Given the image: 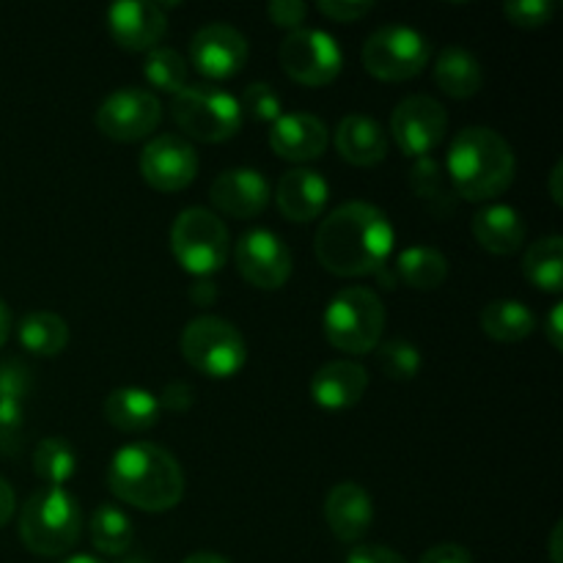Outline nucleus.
<instances>
[{
  "label": "nucleus",
  "mask_w": 563,
  "mask_h": 563,
  "mask_svg": "<svg viewBox=\"0 0 563 563\" xmlns=\"http://www.w3.org/2000/svg\"><path fill=\"white\" fill-rule=\"evenodd\" d=\"M143 181L159 192H179L198 176V152L185 135L159 132L148 137L137 159Z\"/></svg>",
  "instance_id": "ddd939ff"
},
{
  "label": "nucleus",
  "mask_w": 563,
  "mask_h": 563,
  "mask_svg": "<svg viewBox=\"0 0 563 563\" xmlns=\"http://www.w3.org/2000/svg\"><path fill=\"white\" fill-rule=\"evenodd\" d=\"M335 152L352 165H377L388 154V135L374 115L346 113L333 132Z\"/></svg>",
  "instance_id": "5701e85b"
},
{
  "label": "nucleus",
  "mask_w": 563,
  "mask_h": 563,
  "mask_svg": "<svg viewBox=\"0 0 563 563\" xmlns=\"http://www.w3.org/2000/svg\"><path fill=\"white\" fill-rule=\"evenodd\" d=\"M267 14L273 20V25L289 27V31H297L302 27L308 16V5L302 0H269Z\"/></svg>",
  "instance_id": "ea45409f"
},
{
  "label": "nucleus",
  "mask_w": 563,
  "mask_h": 563,
  "mask_svg": "<svg viewBox=\"0 0 563 563\" xmlns=\"http://www.w3.org/2000/svg\"><path fill=\"white\" fill-rule=\"evenodd\" d=\"M324 522L341 542H361L374 522V500L357 482H341L324 498Z\"/></svg>",
  "instance_id": "aec40b11"
},
{
  "label": "nucleus",
  "mask_w": 563,
  "mask_h": 563,
  "mask_svg": "<svg viewBox=\"0 0 563 563\" xmlns=\"http://www.w3.org/2000/svg\"><path fill=\"white\" fill-rule=\"evenodd\" d=\"M429 58H432V42L427 33L405 22H388L377 27L361 49V60L368 75L388 82L418 77L427 69Z\"/></svg>",
  "instance_id": "1a4fd4ad"
},
{
  "label": "nucleus",
  "mask_w": 563,
  "mask_h": 563,
  "mask_svg": "<svg viewBox=\"0 0 563 563\" xmlns=\"http://www.w3.org/2000/svg\"><path fill=\"white\" fill-rule=\"evenodd\" d=\"M236 99H240L242 115H251V119L256 121H267V124H273V121L284 113V104H280L278 91L264 80L251 82V86L242 91V97Z\"/></svg>",
  "instance_id": "f704fd0d"
},
{
  "label": "nucleus",
  "mask_w": 563,
  "mask_h": 563,
  "mask_svg": "<svg viewBox=\"0 0 563 563\" xmlns=\"http://www.w3.org/2000/svg\"><path fill=\"white\" fill-rule=\"evenodd\" d=\"M478 324L493 341L517 344V341H526L537 330V313L526 302L504 297V300H493L482 308Z\"/></svg>",
  "instance_id": "a878e982"
},
{
  "label": "nucleus",
  "mask_w": 563,
  "mask_h": 563,
  "mask_svg": "<svg viewBox=\"0 0 563 563\" xmlns=\"http://www.w3.org/2000/svg\"><path fill=\"white\" fill-rule=\"evenodd\" d=\"M33 388L31 368L16 357L0 363V401H20L25 405L27 394Z\"/></svg>",
  "instance_id": "4c0bfd02"
},
{
  "label": "nucleus",
  "mask_w": 563,
  "mask_h": 563,
  "mask_svg": "<svg viewBox=\"0 0 563 563\" xmlns=\"http://www.w3.org/2000/svg\"><path fill=\"white\" fill-rule=\"evenodd\" d=\"M190 300L201 308L212 306V302L218 300V286H214L209 278H198L196 284L190 286Z\"/></svg>",
  "instance_id": "a18cd8bd"
},
{
  "label": "nucleus",
  "mask_w": 563,
  "mask_h": 563,
  "mask_svg": "<svg viewBox=\"0 0 563 563\" xmlns=\"http://www.w3.org/2000/svg\"><path fill=\"white\" fill-rule=\"evenodd\" d=\"M396 231L388 214L368 201H346L324 214L313 234V253L341 278L374 275L394 253Z\"/></svg>",
  "instance_id": "f257e3e1"
},
{
  "label": "nucleus",
  "mask_w": 563,
  "mask_h": 563,
  "mask_svg": "<svg viewBox=\"0 0 563 563\" xmlns=\"http://www.w3.org/2000/svg\"><path fill=\"white\" fill-rule=\"evenodd\" d=\"M317 11L333 22H357L372 14L374 3L372 0H319Z\"/></svg>",
  "instance_id": "58836bf2"
},
{
  "label": "nucleus",
  "mask_w": 563,
  "mask_h": 563,
  "mask_svg": "<svg viewBox=\"0 0 563 563\" xmlns=\"http://www.w3.org/2000/svg\"><path fill=\"white\" fill-rule=\"evenodd\" d=\"M399 284L418 291H434L449 278V258L443 251L432 245H412L399 253L394 264Z\"/></svg>",
  "instance_id": "bb28decb"
},
{
  "label": "nucleus",
  "mask_w": 563,
  "mask_h": 563,
  "mask_svg": "<svg viewBox=\"0 0 563 563\" xmlns=\"http://www.w3.org/2000/svg\"><path fill=\"white\" fill-rule=\"evenodd\" d=\"M157 399L159 407H168L170 412H185L190 410L192 401H196V388H192L190 383H185V379H170Z\"/></svg>",
  "instance_id": "a19ab883"
},
{
  "label": "nucleus",
  "mask_w": 563,
  "mask_h": 563,
  "mask_svg": "<svg viewBox=\"0 0 563 563\" xmlns=\"http://www.w3.org/2000/svg\"><path fill=\"white\" fill-rule=\"evenodd\" d=\"M278 60L291 80L311 88L328 86L344 69V53L333 33L308 25L286 33L278 47Z\"/></svg>",
  "instance_id": "9d476101"
},
{
  "label": "nucleus",
  "mask_w": 563,
  "mask_h": 563,
  "mask_svg": "<svg viewBox=\"0 0 563 563\" xmlns=\"http://www.w3.org/2000/svg\"><path fill=\"white\" fill-rule=\"evenodd\" d=\"M410 187L434 214L454 212V192L445 179L443 165L434 157H418L410 165Z\"/></svg>",
  "instance_id": "7c9ffc66"
},
{
  "label": "nucleus",
  "mask_w": 563,
  "mask_h": 563,
  "mask_svg": "<svg viewBox=\"0 0 563 563\" xmlns=\"http://www.w3.org/2000/svg\"><path fill=\"white\" fill-rule=\"evenodd\" d=\"M143 77H146L148 86L157 88V91L176 93L187 86L190 64H187V58L179 49L168 47V44H157V47L148 49L146 58H143Z\"/></svg>",
  "instance_id": "473e14b6"
},
{
  "label": "nucleus",
  "mask_w": 563,
  "mask_h": 563,
  "mask_svg": "<svg viewBox=\"0 0 563 563\" xmlns=\"http://www.w3.org/2000/svg\"><path fill=\"white\" fill-rule=\"evenodd\" d=\"M247 38L229 22H207L190 38V64L209 80H229L247 64Z\"/></svg>",
  "instance_id": "2eb2a0df"
},
{
  "label": "nucleus",
  "mask_w": 563,
  "mask_h": 563,
  "mask_svg": "<svg viewBox=\"0 0 563 563\" xmlns=\"http://www.w3.org/2000/svg\"><path fill=\"white\" fill-rule=\"evenodd\" d=\"M25 438V405L0 401V454H16Z\"/></svg>",
  "instance_id": "e433bc0d"
},
{
  "label": "nucleus",
  "mask_w": 563,
  "mask_h": 563,
  "mask_svg": "<svg viewBox=\"0 0 563 563\" xmlns=\"http://www.w3.org/2000/svg\"><path fill=\"white\" fill-rule=\"evenodd\" d=\"M9 335H11V311H9V306L0 300V346L9 341Z\"/></svg>",
  "instance_id": "3c124183"
},
{
  "label": "nucleus",
  "mask_w": 563,
  "mask_h": 563,
  "mask_svg": "<svg viewBox=\"0 0 563 563\" xmlns=\"http://www.w3.org/2000/svg\"><path fill=\"white\" fill-rule=\"evenodd\" d=\"M377 363L390 379H399V383H407V379H416L418 372L423 366V355L412 341L407 339H388L379 341L377 350Z\"/></svg>",
  "instance_id": "72a5a7b5"
},
{
  "label": "nucleus",
  "mask_w": 563,
  "mask_h": 563,
  "mask_svg": "<svg viewBox=\"0 0 563 563\" xmlns=\"http://www.w3.org/2000/svg\"><path fill=\"white\" fill-rule=\"evenodd\" d=\"M330 143V130L319 115L306 110L280 113L269 126V148L291 163H311L324 154Z\"/></svg>",
  "instance_id": "a211bd4d"
},
{
  "label": "nucleus",
  "mask_w": 563,
  "mask_h": 563,
  "mask_svg": "<svg viewBox=\"0 0 563 563\" xmlns=\"http://www.w3.org/2000/svg\"><path fill=\"white\" fill-rule=\"evenodd\" d=\"M517 159L509 141L493 126H465L445 154V179L465 201H493L515 181Z\"/></svg>",
  "instance_id": "7ed1b4c3"
},
{
  "label": "nucleus",
  "mask_w": 563,
  "mask_h": 563,
  "mask_svg": "<svg viewBox=\"0 0 563 563\" xmlns=\"http://www.w3.org/2000/svg\"><path fill=\"white\" fill-rule=\"evenodd\" d=\"M418 563H476V561H473V553L465 548V544L445 542V544H434V548H429Z\"/></svg>",
  "instance_id": "79ce46f5"
},
{
  "label": "nucleus",
  "mask_w": 563,
  "mask_h": 563,
  "mask_svg": "<svg viewBox=\"0 0 563 563\" xmlns=\"http://www.w3.org/2000/svg\"><path fill=\"white\" fill-rule=\"evenodd\" d=\"M58 563H104V561L97 559V555L80 553V555H69V559H64V561H58Z\"/></svg>",
  "instance_id": "603ef678"
},
{
  "label": "nucleus",
  "mask_w": 563,
  "mask_h": 563,
  "mask_svg": "<svg viewBox=\"0 0 563 563\" xmlns=\"http://www.w3.org/2000/svg\"><path fill=\"white\" fill-rule=\"evenodd\" d=\"M368 372L355 361H330L311 377V399L324 410H350L366 396Z\"/></svg>",
  "instance_id": "412c9836"
},
{
  "label": "nucleus",
  "mask_w": 563,
  "mask_h": 563,
  "mask_svg": "<svg viewBox=\"0 0 563 563\" xmlns=\"http://www.w3.org/2000/svg\"><path fill=\"white\" fill-rule=\"evenodd\" d=\"M234 262L242 278L264 291L286 286L291 275V251L275 231L251 229L236 240Z\"/></svg>",
  "instance_id": "4468645a"
},
{
  "label": "nucleus",
  "mask_w": 563,
  "mask_h": 563,
  "mask_svg": "<svg viewBox=\"0 0 563 563\" xmlns=\"http://www.w3.org/2000/svg\"><path fill=\"white\" fill-rule=\"evenodd\" d=\"M330 201V185L319 170L313 168H289L280 174L275 187V203L280 214L291 223H311L324 212Z\"/></svg>",
  "instance_id": "6ab92c4d"
},
{
  "label": "nucleus",
  "mask_w": 563,
  "mask_h": 563,
  "mask_svg": "<svg viewBox=\"0 0 563 563\" xmlns=\"http://www.w3.org/2000/svg\"><path fill=\"white\" fill-rule=\"evenodd\" d=\"M561 174H563V163L559 159V163L553 165V170H550V198H553L555 203L561 207L563 201V192H561Z\"/></svg>",
  "instance_id": "de8ad7c7"
},
{
  "label": "nucleus",
  "mask_w": 563,
  "mask_h": 563,
  "mask_svg": "<svg viewBox=\"0 0 563 563\" xmlns=\"http://www.w3.org/2000/svg\"><path fill=\"white\" fill-rule=\"evenodd\" d=\"M561 533H563V522L559 520L553 526V533H550V561L553 563H563L561 555Z\"/></svg>",
  "instance_id": "09e8293b"
},
{
  "label": "nucleus",
  "mask_w": 563,
  "mask_h": 563,
  "mask_svg": "<svg viewBox=\"0 0 563 563\" xmlns=\"http://www.w3.org/2000/svg\"><path fill=\"white\" fill-rule=\"evenodd\" d=\"M16 339L38 357H55L69 344V324L55 311H31L16 324Z\"/></svg>",
  "instance_id": "c85d7f7f"
},
{
  "label": "nucleus",
  "mask_w": 563,
  "mask_h": 563,
  "mask_svg": "<svg viewBox=\"0 0 563 563\" xmlns=\"http://www.w3.org/2000/svg\"><path fill=\"white\" fill-rule=\"evenodd\" d=\"M449 130V110L429 93H410L390 115V135L407 157H429Z\"/></svg>",
  "instance_id": "f8f14e48"
},
{
  "label": "nucleus",
  "mask_w": 563,
  "mask_h": 563,
  "mask_svg": "<svg viewBox=\"0 0 563 563\" xmlns=\"http://www.w3.org/2000/svg\"><path fill=\"white\" fill-rule=\"evenodd\" d=\"M434 82L454 99L476 97L484 86L482 60L462 44H449L434 58Z\"/></svg>",
  "instance_id": "393cba45"
},
{
  "label": "nucleus",
  "mask_w": 563,
  "mask_h": 563,
  "mask_svg": "<svg viewBox=\"0 0 563 563\" xmlns=\"http://www.w3.org/2000/svg\"><path fill=\"white\" fill-rule=\"evenodd\" d=\"M108 27L119 47L148 53L163 42L168 31V16L163 5L154 0H119L108 9Z\"/></svg>",
  "instance_id": "f3484780"
},
{
  "label": "nucleus",
  "mask_w": 563,
  "mask_h": 563,
  "mask_svg": "<svg viewBox=\"0 0 563 563\" xmlns=\"http://www.w3.org/2000/svg\"><path fill=\"white\" fill-rule=\"evenodd\" d=\"M181 563H231L229 559H225V555H220V553H212V550H201V553H192V555H187L185 561Z\"/></svg>",
  "instance_id": "8fccbe9b"
},
{
  "label": "nucleus",
  "mask_w": 563,
  "mask_h": 563,
  "mask_svg": "<svg viewBox=\"0 0 563 563\" xmlns=\"http://www.w3.org/2000/svg\"><path fill=\"white\" fill-rule=\"evenodd\" d=\"M559 11L555 0H506L504 14L509 16V22H515L517 27H542Z\"/></svg>",
  "instance_id": "c9c22d12"
},
{
  "label": "nucleus",
  "mask_w": 563,
  "mask_h": 563,
  "mask_svg": "<svg viewBox=\"0 0 563 563\" xmlns=\"http://www.w3.org/2000/svg\"><path fill=\"white\" fill-rule=\"evenodd\" d=\"M269 198H273V187H269L267 176L256 168H245V165L220 170L209 185V201L229 218H256L267 209Z\"/></svg>",
  "instance_id": "dca6fc26"
},
{
  "label": "nucleus",
  "mask_w": 563,
  "mask_h": 563,
  "mask_svg": "<svg viewBox=\"0 0 563 563\" xmlns=\"http://www.w3.org/2000/svg\"><path fill=\"white\" fill-rule=\"evenodd\" d=\"M170 251L185 273L209 278L223 269L231 256L229 225L207 207L181 209L170 225Z\"/></svg>",
  "instance_id": "0eeeda50"
},
{
  "label": "nucleus",
  "mask_w": 563,
  "mask_h": 563,
  "mask_svg": "<svg viewBox=\"0 0 563 563\" xmlns=\"http://www.w3.org/2000/svg\"><path fill=\"white\" fill-rule=\"evenodd\" d=\"M159 399L146 388H137V385H121L113 388L102 401V416L108 418L110 427H115L119 432H146L154 423L159 421Z\"/></svg>",
  "instance_id": "b1692460"
},
{
  "label": "nucleus",
  "mask_w": 563,
  "mask_h": 563,
  "mask_svg": "<svg viewBox=\"0 0 563 563\" xmlns=\"http://www.w3.org/2000/svg\"><path fill=\"white\" fill-rule=\"evenodd\" d=\"M385 322H388V313H385L383 300L368 286H344L330 297L322 313L324 339L335 350L350 352V355H366L377 350Z\"/></svg>",
  "instance_id": "39448f33"
},
{
  "label": "nucleus",
  "mask_w": 563,
  "mask_h": 563,
  "mask_svg": "<svg viewBox=\"0 0 563 563\" xmlns=\"http://www.w3.org/2000/svg\"><path fill=\"white\" fill-rule=\"evenodd\" d=\"M473 240L495 256H511L526 245V218L509 203H487L471 220Z\"/></svg>",
  "instance_id": "4be33fe9"
},
{
  "label": "nucleus",
  "mask_w": 563,
  "mask_h": 563,
  "mask_svg": "<svg viewBox=\"0 0 563 563\" xmlns=\"http://www.w3.org/2000/svg\"><path fill=\"white\" fill-rule=\"evenodd\" d=\"M82 533V509L66 487H44L20 511V539L36 555H64Z\"/></svg>",
  "instance_id": "20e7f679"
},
{
  "label": "nucleus",
  "mask_w": 563,
  "mask_h": 563,
  "mask_svg": "<svg viewBox=\"0 0 563 563\" xmlns=\"http://www.w3.org/2000/svg\"><path fill=\"white\" fill-rule=\"evenodd\" d=\"M93 121H97V130L110 141L135 143L157 130L163 121V102L148 88H115L99 102Z\"/></svg>",
  "instance_id": "9b49d317"
},
{
  "label": "nucleus",
  "mask_w": 563,
  "mask_h": 563,
  "mask_svg": "<svg viewBox=\"0 0 563 563\" xmlns=\"http://www.w3.org/2000/svg\"><path fill=\"white\" fill-rule=\"evenodd\" d=\"M522 275L537 289L561 295L563 291V236L550 234L531 242L522 253Z\"/></svg>",
  "instance_id": "cd10ccee"
},
{
  "label": "nucleus",
  "mask_w": 563,
  "mask_h": 563,
  "mask_svg": "<svg viewBox=\"0 0 563 563\" xmlns=\"http://www.w3.org/2000/svg\"><path fill=\"white\" fill-rule=\"evenodd\" d=\"M88 533H91L93 550H99L102 555H126L135 542V526H132L130 515L115 504L97 506Z\"/></svg>",
  "instance_id": "c756f323"
},
{
  "label": "nucleus",
  "mask_w": 563,
  "mask_h": 563,
  "mask_svg": "<svg viewBox=\"0 0 563 563\" xmlns=\"http://www.w3.org/2000/svg\"><path fill=\"white\" fill-rule=\"evenodd\" d=\"M181 357L198 374L212 379H229L242 372L247 361L245 335L229 319L201 313L181 330Z\"/></svg>",
  "instance_id": "6e6552de"
},
{
  "label": "nucleus",
  "mask_w": 563,
  "mask_h": 563,
  "mask_svg": "<svg viewBox=\"0 0 563 563\" xmlns=\"http://www.w3.org/2000/svg\"><path fill=\"white\" fill-rule=\"evenodd\" d=\"M126 563H143L141 559H132V561H126Z\"/></svg>",
  "instance_id": "864d4df0"
},
{
  "label": "nucleus",
  "mask_w": 563,
  "mask_h": 563,
  "mask_svg": "<svg viewBox=\"0 0 563 563\" xmlns=\"http://www.w3.org/2000/svg\"><path fill=\"white\" fill-rule=\"evenodd\" d=\"M170 115L187 141L223 143L242 130L240 99L212 82H187L170 99Z\"/></svg>",
  "instance_id": "423d86ee"
},
{
  "label": "nucleus",
  "mask_w": 563,
  "mask_h": 563,
  "mask_svg": "<svg viewBox=\"0 0 563 563\" xmlns=\"http://www.w3.org/2000/svg\"><path fill=\"white\" fill-rule=\"evenodd\" d=\"M346 563H407L396 550L383 548V544H361V548L350 550Z\"/></svg>",
  "instance_id": "37998d69"
},
{
  "label": "nucleus",
  "mask_w": 563,
  "mask_h": 563,
  "mask_svg": "<svg viewBox=\"0 0 563 563\" xmlns=\"http://www.w3.org/2000/svg\"><path fill=\"white\" fill-rule=\"evenodd\" d=\"M563 302H555V306H550V313L548 319H544V333H548V341L553 344L555 352L563 350Z\"/></svg>",
  "instance_id": "c03bdc74"
},
{
  "label": "nucleus",
  "mask_w": 563,
  "mask_h": 563,
  "mask_svg": "<svg viewBox=\"0 0 563 563\" xmlns=\"http://www.w3.org/2000/svg\"><path fill=\"white\" fill-rule=\"evenodd\" d=\"M33 473L47 487H64L77 473V451L66 438H44L33 451Z\"/></svg>",
  "instance_id": "2f4dec72"
},
{
  "label": "nucleus",
  "mask_w": 563,
  "mask_h": 563,
  "mask_svg": "<svg viewBox=\"0 0 563 563\" xmlns=\"http://www.w3.org/2000/svg\"><path fill=\"white\" fill-rule=\"evenodd\" d=\"M14 509H16L14 487H11V484L0 476V528H3L11 517H14Z\"/></svg>",
  "instance_id": "49530a36"
},
{
  "label": "nucleus",
  "mask_w": 563,
  "mask_h": 563,
  "mask_svg": "<svg viewBox=\"0 0 563 563\" xmlns=\"http://www.w3.org/2000/svg\"><path fill=\"white\" fill-rule=\"evenodd\" d=\"M108 487L121 504L159 515L185 498V471L168 449L157 443L121 445L108 465Z\"/></svg>",
  "instance_id": "f03ea898"
}]
</instances>
